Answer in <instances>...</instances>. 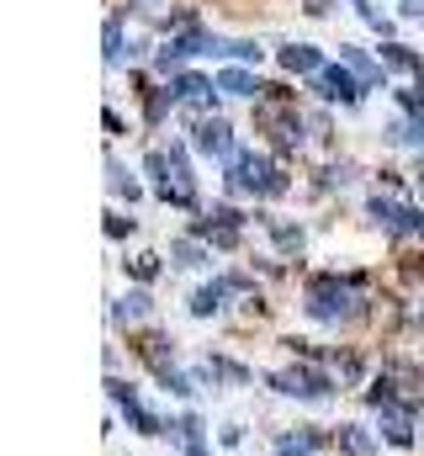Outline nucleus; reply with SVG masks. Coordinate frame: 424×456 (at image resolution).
Listing matches in <instances>:
<instances>
[{"mask_svg": "<svg viewBox=\"0 0 424 456\" xmlns=\"http://www.w3.org/2000/svg\"><path fill=\"white\" fill-rule=\"evenodd\" d=\"M228 186H233V191H260V197L287 191L281 170H276L265 154H233V159H228Z\"/></svg>", "mask_w": 424, "mask_h": 456, "instance_id": "f257e3e1", "label": "nucleus"}, {"mask_svg": "<svg viewBox=\"0 0 424 456\" xmlns=\"http://www.w3.org/2000/svg\"><path fill=\"white\" fill-rule=\"evenodd\" d=\"M308 314H314V319H339V314H350V292H345L334 276H318L314 287H308Z\"/></svg>", "mask_w": 424, "mask_h": 456, "instance_id": "f03ea898", "label": "nucleus"}, {"mask_svg": "<svg viewBox=\"0 0 424 456\" xmlns=\"http://www.w3.org/2000/svg\"><path fill=\"white\" fill-rule=\"evenodd\" d=\"M197 149L212 154V159H233V133H228L223 117H202L197 122Z\"/></svg>", "mask_w": 424, "mask_h": 456, "instance_id": "7ed1b4c3", "label": "nucleus"}, {"mask_svg": "<svg viewBox=\"0 0 424 456\" xmlns=\"http://www.w3.org/2000/svg\"><path fill=\"white\" fill-rule=\"evenodd\" d=\"M361 80L355 75H345V69H318V96H329V102H361Z\"/></svg>", "mask_w": 424, "mask_h": 456, "instance_id": "20e7f679", "label": "nucleus"}, {"mask_svg": "<svg viewBox=\"0 0 424 456\" xmlns=\"http://www.w3.org/2000/svg\"><path fill=\"white\" fill-rule=\"evenodd\" d=\"M208 80H202V75H175V80H170V96H175V102H186V107H202V102H208Z\"/></svg>", "mask_w": 424, "mask_h": 456, "instance_id": "39448f33", "label": "nucleus"}, {"mask_svg": "<svg viewBox=\"0 0 424 456\" xmlns=\"http://www.w3.org/2000/svg\"><path fill=\"white\" fill-rule=\"evenodd\" d=\"M276 387L281 393H298V398H318L323 393V377H314V371H281Z\"/></svg>", "mask_w": 424, "mask_h": 456, "instance_id": "423d86ee", "label": "nucleus"}, {"mask_svg": "<svg viewBox=\"0 0 424 456\" xmlns=\"http://www.w3.org/2000/svg\"><path fill=\"white\" fill-rule=\"evenodd\" d=\"M281 69H292V75H318V48H308V43L281 48Z\"/></svg>", "mask_w": 424, "mask_h": 456, "instance_id": "0eeeda50", "label": "nucleus"}, {"mask_svg": "<svg viewBox=\"0 0 424 456\" xmlns=\"http://www.w3.org/2000/svg\"><path fill=\"white\" fill-rule=\"evenodd\" d=\"M217 91H223V96H255V91H265V86H255L249 69H223V75H217Z\"/></svg>", "mask_w": 424, "mask_h": 456, "instance_id": "6e6552de", "label": "nucleus"}, {"mask_svg": "<svg viewBox=\"0 0 424 456\" xmlns=\"http://www.w3.org/2000/svg\"><path fill=\"white\" fill-rule=\"evenodd\" d=\"M339 59L350 64V75H355L361 86H377V80H382V69H377V64H371V59L361 53V48H339Z\"/></svg>", "mask_w": 424, "mask_h": 456, "instance_id": "1a4fd4ad", "label": "nucleus"}, {"mask_svg": "<svg viewBox=\"0 0 424 456\" xmlns=\"http://www.w3.org/2000/svg\"><path fill=\"white\" fill-rule=\"evenodd\" d=\"M382 64H387V69H420V59H414L404 43H387V48H382Z\"/></svg>", "mask_w": 424, "mask_h": 456, "instance_id": "9d476101", "label": "nucleus"}, {"mask_svg": "<svg viewBox=\"0 0 424 456\" xmlns=\"http://www.w3.org/2000/svg\"><path fill=\"white\" fill-rule=\"evenodd\" d=\"M217 303H223V287H202V292L192 297V314H202V319H208V314H217Z\"/></svg>", "mask_w": 424, "mask_h": 456, "instance_id": "9b49d317", "label": "nucleus"}, {"mask_svg": "<svg viewBox=\"0 0 424 456\" xmlns=\"http://www.w3.org/2000/svg\"><path fill=\"white\" fill-rule=\"evenodd\" d=\"M106 59H111V64L122 59V21H117V16L106 21Z\"/></svg>", "mask_w": 424, "mask_h": 456, "instance_id": "f8f14e48", "label": "nucleus"}, {"mask_svg": "<svg viewBox=\"0 0 424 456\" xmlns=\"http://www.w3.org/2000/svg\"><path fill=\"white\" fill-rule=\"evenodd\" d=\"M143 308H149V297H143V292H127V297L117 303V319H138Z\"/></svg>", "mask_w": 424, "mask_h": 456, "instance_id": "ddd939ff", "label": "nucleus"}, {"mask_svg": "<svg viewBox=\"0 0 424 456\" xmlns=\"http://www.w3.org/2000/svg\"><path fill=\"white\" fill-rule=\"evenodd\" d=\"M175 260H181V265H202V249H197L192 239H181V244H175Z\"/></svg>", "mask_w": 424, "mask_h": 456, "instance_id": "4468645a", "label": "nucleus"}, {"mask_svg": "<svg viewBox=\"0 0 424 456\" xmlns=\"http://www.w3.org/2000/svg\"><path fill=\"white\" fill-rule=\"evenodd\" d=\"M154 271H159V260H154V255H138V260H133V276H138V281H149Z\"/></svg>", "mask_w": 424, "mask_h": 456, "instance_id": "2eb2a0df", "label": "nucleus"}, {"mask_svg": "<svg viewBox=\"0 0 424 456\" xmlns=\"http://www.w3.org/2000/svg\"><path fill=\"white\" fill-rule=\"evenodd\" d=\"M345 446H350V456H366V436L361 430H345Z\"/></svg>", "mask_w": 424, "mask_h": 456, "instance_id": "dca6fc26", "label": "nucleus"}, {"mask_svg": "<svg viewBox=\"0 0 424 456\" xmlns=\"http://www.w3.org/2000/svg\"><path fill=\"white\" fill-rule=\"evenodd\" d=\"M276 456H303V446H292V441H287V446H281Z\"/></svg>", "mask_w": 424, "mask_h": 456, "instance_id": "f3484780", "label": "nucleus"}]
</instances>
